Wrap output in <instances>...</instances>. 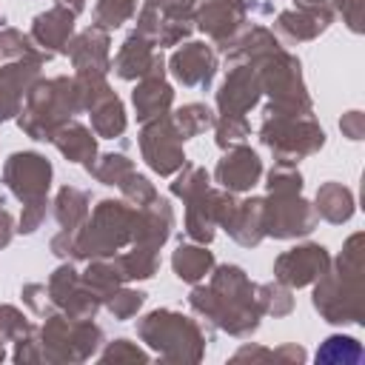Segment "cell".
Segmentation results:
<instances>
[{"label": "cell", "instance_id": "cell-3", "mask_svg": "<svg viewBox=\"0 0 365 365\" xmlns=\"http://www.w3.org/2000/svg\"><path fill=\"white\" fill-rule=\"evenodd\" d=\"M137 208L120 200H100L94 214L74 228V259L114 257L125 242H134Z\"/></svg>", "mask_w": 365, "mask_h": 365}, {"label": "cell", "instance_id": "cell-50", "mask_svg": "<svg viewBox=\"0 0 365 365\" xmlns=\"http://www.w3.org/2000/svg\"><path fill=\"white\" fill-rule=\"evenodd\" d=\"M339 128L345 131L348 140H359V137H362V114H359V111H348V114L339 120Z\"/></svg>", "mask_w": 365, "mask_h": 365}, {"label": "cell", "instance_id": "cell-26", "mask_svg": "<svg viewBox=\"0 0 365 365\" xmlns=\"http://www.w3.org/2000/svg\"><path fill=\"white\" fill-rule=\"evenodd\" d=\"M51 143L57 145V151H60L66 160H71V163H86V168H88V165L94 163V157H97L94 134H91L86 125L74 123V120L63 123V125L54 131Z\"/></svg>", "mask_w": 365, "mask_h": 365}, {"label": "cell", "instance_id": "cell-23", "mask_svg": "<svg viewBox=\"0 0 365 365\" xmlns=\"http://www.w3.org/2000/svg\"><path fill=\"white\" fill-rule=\"evenodd\" d=\"M331 17L334 14L328 6H299L297 11H282L277 17V31L291 43L314 40L317 34H322L328 29Z\"/></svg>", "mask_w": 365, "mask_h": 365}, {"label": "cell", "instance_id": "cell-22", "mask_svg": "<svg viewBox=\"0 0 365 365\" xmlns=\"http://www.w3.org/2000/svg\"><path fill=\"white\" fill-rule=\"evenodd\" d=\"M71 31H74V14L66 11L63 6H54L43 14L34 17L31 23V40L46 48L48 54H66L68 51V40H71Z\"/></svg>", "mask_w": 365, "mask_h": 365}, {"label": "cell", "instance_id": "cell-53", "mask_svg": "<svg viewBox=\"0 0 365 365\" xmlns=\"http://www.w3.org/2000/svg\"><path fill=\"white\" fill-rule=\"evenodd\" d=\"M299 6H325V0H297Z\"/></svg>", "mask_w": 365, "mask_h": 365}, {"label": "cell", "instance_id": "cell-11", "mask_svg": "<svg viewBox=\"0 0 365 365\" xmlns=\"http://www.w3.org/2000/svg\"><path fill=\"white\" fill-rule=\"evenodd\" d=\"M48 297L54 302V308H60L63 314L74 317V319H94L97 308H100V297L83 282V277L71 268V265H60L51 277H48Z\"/></svg>", "mask_w": 365, "mask_h": 365}, {"label": "cell", "instance_id": "cell-21", "mask_svg": "<svg viewBox=\"0 0 365 365\" xmlns=\"http://www.w3.org/2000/svg\"><path fill=\"white\" fill-rule=\"evenodd\" d=\"M171 228H174V211H171L168 200H163L157 194L148 205L137 208V225H134L131 245H145V248L160 251V245L168 240Z\"/></svg>", "mask_w": 365, "mask_h": 365}, {"label": "cell", "instance_id": "cell-7", "mask_svg": "<svg viewBox=\"0 0 365 365\" xmlns=\"http://www.w3.org/2000/svg\"><path fill=\"white\" fill-rule=\"evenodd\" d=\"M103 342V331L91 319H74L68 314H48L40 328V351L48 362L88 359Z\"/></svg>", "mask_w": 365, "mask_h": 365}, {"label": "cell", "instance_id": "cell-38", "mask_svg": "<svg viewBox=\"0 0 365 365\" xmlns=\"http://www.w3.org/2000/svg\"><path fill=\"white\" fill-rule=\"evenodd\" d=\"M268 194H299L302 188V174L297 171V163L277 160L274 168L268 171Z\"/></svg>", "mask_w": 365, "mask_h": 365}, {"label": "cell", "instance_id": "cell-37", "mask_svg": "<svg viewBox=\"0 0 365 365\" xmlns=\"http://www.w3.org/2000/svg\"><path fill=\"white\" fill-rule=\"evenodd\" d=\"M257 302H259L262 314H274V317H285L294 308V297H291L288 285H282L279 279L268 282V285H259L257 288Z\"/></svg>", "mask_w": 365, "mask_h": 365}, {"label": "cell", "instance_id": "cell-9", "mask_svg": "<svg viewBox=\"0 0 365 365\" xmlns=\"http://www.w3.org/2000/svg\"><path fill=\"white\" fill-rule=\"evenodd\" d=\"M140 151H143V160L148 163V168L157 171L160 177H168L185 165L182 137L171 117H157V120L143 123Z\"/></svg>", "mask_w": 365, "mask_h": 365}, {"label": "cell", "instance_id": "cell-44", "mask_svg": "<svg viewBox=\"0 0 365 365\" xmlns=\"http://www.w3.org/2000/svg\"><path fill=\"white\" fill-rule=\"evenodd\" d=\"M151 9L160 11L163 20H177V23H191V11L197 0H145Z\"/></svg>", "mask_w": 365, "mask_h": 365}, {"label": "cell", "instance_id": "cell-29", "mask_svg": "<svg viewBox=\"0 0 365 365\" xmlns=\"http://www.w3.org/2000/svg\"><path fill=\"white\" fill-rule=\"evenodd\" d=\"M171 268L182 282H200L214 268V254L202 245H180L171 257Z\"/></svg>", "mask_w": 365, "mask_h": 365}, {"label": "cell", "instance_id": "cell-13", "mask_svg": "<svg viewBox=\"0 0 365 365\" xmlns=\"http://www.w3.org/2000/svg\"><path fill=\"white\" fill-rule=\"evenodd\" d=\"M262 94L259 71L254 63H231L222 88L217 91V106L222 117H245L248 108L257 106Z\"/></svg>", "mask_w": 365, "mask_h": 365}, {"label": "cell", "instance_id": "cell-42", "mask_svg": "<svg viewBox=\"0 0 365 365\" xmlns=\"http://www.w3.org/2000/svg\"><path fill=\"white\" fill-rule=\"evenodd\" d=\"M214 128H217V145L220 148L240 145L251 131L245 117H220V120H214Z\"/></svg>", "mask_w": 365, "mask_h": 365}, {"label": "cell", "instance_id": "cell-47", "mask_svg": "<svg viewBox=\"0 0 365 365\" xmlns=\"http://www.w3.org/2000/svg\"><path fill=\"white\" fill-rule=\"evenodd\" d=\"M100 359H103V362H120V359H137V362H145L148 356H145L137 345H131L128 339H114V342L103 351Z\"/></svg>", "mask_w": 365, "mask_h": 365}, {"label": "cell", "instance_id": "cell-41", "mask_svg": "<svg viewBox=\"0 0 365 365\" xmlns=\"http://www.w3.org/2000/svg\"><path fill=\"white\" fill-rule=\"evenodd\" d=\"M34 325L11 305H0V339L3 342H17L23 339L26 334H31Z\"/></svg>", "mask_w": 365, "mask_h": 365}, {"label": "cell", "instance_id": "cell-25", "mask_svg": "<svg viewBox=\"0 0 365 365\" xmlns=\"http://www.w3.org/2000/svg\"><path fill=\"white\" fill-rule=\"evenodd\" d=\"M131 100H134V108H137V120L148 123V120H157V117L168 114L174 91L163 77H143L140 86L134 88Z\"/></svg>", "mask_w": 365, "mask_h": 365}, {"label": "cell", "instance_id": "cell-16", "mask_svg": "<svg viewBox=\"0 0 365 365\" xmlns=\"http://www.w3.org/2000/svg\"><path fill=\"white\" fill-rule=\"evenodd\" d=\"M114 74L123 80H134V77H163V54L154 51V43L148 37H143L140 31L128 34L125 43L120 46L114 63H111Z\"/></svg>", "mask_w": 365, "mask_h": 365}, {"label": "cell", "instance_id": "cell-33", "mask_svg": "<svg viewBox=\"0 0 365 365\" xmlns=\"http://www.w3.org/2000/svg\"><path fill=\"white\" fill-rule=\"evenodd\" d=\"M120 271H123V279H148L154 277L160 259H157V251L154 248H145V245H131L128 254H120L114 257Z\"/></svg>", "mask_w": 365, "mask_h": 365}, {"label": "cell", "instance_id": "cell-18", "mask_svg": "<svg viewBox=\"0 0 365 365\" xmlns=\"http://www.w3.org/2000/svg\"><path fill=\"white\" fill-rule=\"evenodd\" d=\"M40 60H14L0 68V120L20 114L23 97L40 80Z\"/></svg>", "mask_w": 365, "mask_h": 365}, {"label": "cell", "instance_id": "cell-28", "mask_svg": "<svg viewBox=\"0 0 365 365\" xmlns=\"http://www.w3.org/2000/svg\"><path fill=\"white\" fill-rule=\"evenodd\" d=\"M314 211H317V217H322L328 222H345L354 214V194L342 182H325L317 191Z\"/></svg>", "mask_w": 365, "mask_h": 365}, {"label": "cell", "instance_id": "cell-1", "mask_svg": "<svg viewBox=\"0 0 365 365\" xmlns=\"http://www.w3.org/2000/svg\"><path fill=\"white\" fill-rule=\"evenodd\" d=\"M188 302L197 314H202L231 336H248L251 331H257L262 317L257 285L240 265H220L211 277V285L194 288Z\"/></svg>", "mask_w": 365, "mask_h": 365}, {"label": "cell", "instance_id": "cell-48", "mask_svg": "<svg viewBox=\"0 0 365 365\" xmlns=\"http://www.w3.org/2000/svg\"><path fill=\"white\" fill-rule=\"evenodd\" d=\"M345 351H359L356 339H351V336H331V339H325V345H322V351L317 356L325 359V362H339V359H345Z\"/></svg>", "mask_w": 365, "mask_h": 365}, {"label": "cell", "instance_id": "cell-14", "mask_svg": "<svg viewBox=\"0 0 365 365\" xmlns=\"http://www.w3.org/2000/svg\"><path fill=\"white\" fill-rule=\"evenodd\" d=\"M328 265H331L328 251L322 245L311 242V245H299V248L279 254L274 262V277L288 288H302V285L319 279L328 271Z\"/></svg>", "mask_w": 365, "mask_h": 365}, {"label": "cell", "instance_id": "cell-17", "mask_svg": "<svg viewBox=\"0 0 365 365\" xmlns=\"http://www.w3.org/2000/svg\"><path fill=\"white\" fill-rule=\"evenodd\" d=\"M77 68L74 77H106V71L111 68L108 60V34L97 26L80 31L74 40H68V51H66Z\"/></svg>", "mask_w": 365, "mask_h": 365}, {"label": "cell", "instance_id": "cell-30", "mask_svg": "<svg viewBox=\"0 0 365 365\" xmlns=\"http://www.w3.org/2000/svg\"><path fill=\"white\" fill-rule=\"evenodd\" d=\"M54 217L63 228H80L88 217V194L74 185H63L54 200Z\"/></svg>", "mask_w": 365, "mask_h": 365}, {"label": "cell", "instance_id": "cell-39", "mask_svg": "<svg viewBox=\"0 0 365 365\" xmlns=\"http://www.w3.org/2000/svg\"><path fill=\"white\" fill-rule=\"evenodd\" d=\"M205 188H208V171L200 168V165H191V163H185V165L180 168L177 180L171 182V194L182 197L185 202L194 200L197 194H202Z\"/></svg>", "mask_w": 365, "mask_h": 365}, {"label": "cell", "instance_id": "cell-34", "mask_svg": "<svg viewBox=\"0 0 365 365\" xmlns=\"http://www.w3.org/2000/svg\"><path fill=\"white\" fill-rule=\"evenodd\" d=\"M171 120H174L180 137L188 140V137H197V134H202L205 128H211L217 117H214V111H211L208 106H202V103H188V106L177 108V114H174Z\"/></svg>", "mask_w": 365, "mask_h": 365}, {"label": "cell", "instance_id": "cell-52", "mask_svg": "<svg viewBox=\"0 0 365 365\" xmlns=\"http://www.w3.org/2000/svg\"><path fill=\"white\" fill-rule=\"evenodd\" d=\"M54 6H63L66 11H71V14L77 17V14L86 9V0H54Z\"/></svg>", "mask_w": 365, "mask_h": 365}, {"label": "cell", "instance_id": "cell-24", "mask_svg": "<svg viewBox=\"0 0 365 365\" xmlns=\"http://www.w3.org/2000/svg\"><path fill=\"white\" fill-rule=\"evenodd\" d=\"M240 245H257L265 237L262 228V197H251L242 202H234L225 225H222Z\"/></svg>", "mask_w": 365, "mask_h": 365}, {"label": "cell", "instance_id": "cell-12", "mask_svg": "<svg viewBox=\"0 0 365 365\" xmlns=\"http://www.w3.org/2000/svg\"><path fill=\"white\" fill-rule=\"evenodd\" d=\"M234 208V197L231 191H214L205 188L202 194H197L194 200H188V211H185V234L197 242H211L214 240V228L225 225L228 214Z\"/></svg>", "mask_w": 365, "mask_h": 365}, {"label": "cell", "instance_id": "cell-51", "mask_svg": "<svg viewBox=\"0 0 365 365\" xmlns=\"http://www.w3.org/2000/svg\"><path fill=\"white\" fill-rule=\"evenodd\" d=\"M11 234H14V220L11 214L3 208V200H0V248H6L11 242Z\"/></svg>", "mask_w": 365, "mask_h": 365}, {"label": "cell", "instance_id": "cell-36", "mask_svg": "<svg viewBox=\"0 0 365 365\" xmlns=\"http://www.w3.org/2000/svg\"><path fill=\"white\" fill-rule=\"evenodd\" d=\"M137 11V0H97L94 6V26L108 31L120 29L125 20H131Z\"/></svg>", "mask_w": 365, "mask_h": 365}, {"label": "cell", "instance_id": "cell-46", "mask_svg": "<svg viewBox=\"0 0 365 365\" xmlns=\"http://www.w3.org/2000/svg\"><path fill=\"white\" fill-rule=\"evenodd\" d=\"M46 211H48V200L40 197V200H31V202H23V214H20V234H31L37 231V225L46 220Z\"/></svg>", "mask_w": 365, "mask_h": 365}, {"label": "cell", "instance_id": "cell-8", "mask_svg": "<svg viewBox=\"0 0 365 365\" xmlns=\"http://www.w3.org/2000/svg\"><path fill=\"white\" fill-rule=\"evenodd\" d=\"M317 220L319 217L314 205H308L299 194H268V200H262L265 237H277V240L302 237L317 228Z\"/></svg>", "mask_w": 365, "mask_h": 365}, {"label": "cell", "instance_id": "cell-31", "mask_svg": "<svg viewBox=\"0 0 365 365\" xmlns=\"http://www.w3.org/2000/svg\"><path fill=\"white\" fill-rule=\"evenodd\" d=\"M83 282L106 302L108 294H114L125 279H123V271L117 265V259H108V257H97L88 262L86 274H83Z\"/></svg>", "mask_w": 365, "mask_h": 365}, {"label": "cell", "instance_id": "cell-15", "mask_svg": "<svg viewBox=\"0 0 365 365\" xmlns=\"http://www.w3.org/2000/svg\"><path fill=\"white\" fill-rule=\"evenodd\" d=\"M245 3L242 0H205L197 9V26L220 43V48L225 51L242 31L245 23Z\"/></svg>", "mask_w": 365, "mask_h": 365}, {"label": "cell", "instance_id": "cell-40", "mask_svg": "<svg viewBox=\"0 0 365 365\" xmlns=\"http://www.w3.org/2000/svg\"><path fill=\"white\" fill-rule=\"evenodd\" d=\"M145 302V294L143 291H131V288H117L114 294L106 297V308L117 317V319H128L134 317Z\"/></svg>", "mask_w": 365, "mask_h": 365}, {"label": "cell", "instance_id": "cell-32", "mask_svg": "<svg viewBox=\"0 0 365 365\" xmlns=\"http://www.w3.org/2000/svg\"><path fill=\"white\" fill-rule=\"evenodd\" d=\"M0 54L3 57H11V60H40L46 63L51 54L46 48H40L31 37H26L23 31L17 29H0Z\"/></svg>", "mask_w": 365, "mask_h": 365}, {"label": "cell", "instance_id": "cell-45", "mask_svg": "<svg viewBox=\"0 0 365 365\" xmlns=\"http://www.w3.org/2000/svg\"><path fill=\"white\" fill-rule=\"evenodd\" d=\"M23 299L29 302V308H31L37 317H48V314L54 311V302H51V297H48V288L40 285V282L23 285Z\"/></svg>", "mask_w": 365, "mask_h": 365}, {"label": "cell", "instance_id": "cell-20", "mask_svg": "<svg viewBox=\"0 0 365 365\" xmlns=\"http://www.w3.org/2000/svg\"><path fill=\"white\" fill-rule=\"evenodd\" d=\"M259 174H262V163L257 157V151H251L248 145H231L228 154L217 163V182L225 188V191H251L257 182H259Z\"/></svg>", "mask_w": 365, "mask_h": 365}, {"label": "cell", "instance_id": "cell-19", "mask_svg": "<svg viewBox=\"0 0 365 365\" xmlns=\"http://www.w3.org/2000/svg\"><path fill=\"white\" fill-rule=\"evenodd\" d=\"M217 71V54L205 43H185L171 54V74L188 88H208Z\"/></svg>", "mask_w": 365, "mask_h": 365}, {"label": "cell", "instance_id": "cell-5", "mask_svg": "<svg viewBox=\"0 0 365 365\" xmlns=\"http://www.w3.org/2000/svg\"><path fill=\"white\" fill-rule=\"evenodd\" d=\"M137 331L168 362H197L205 348L202 328L177 311H151L140 319Z\"/></svg>", "mask_w": 365, "mask_h": 365}, {"label": "cell", "instance_id": "cell-27", "mask_svg": "<svg viewBox=\"0 0 365 365\" xmlns=\"http://www.w3.org/2000/svg\"><path fill=\"white\" fill-rule=\"evenodd\" d=\"M88 111H91V128H94L97 137L111 140V137H120V134L125 131V111H123L120 97H117L111 88H106V91L88 106Z\"/></svg>", "mask_w": 365, "mask_h": 365}, {"label": "cell", "instance_id": "cell-54", "mask_svg": "<svg viewBox=\"0 0 365 365\" xmlns=\"http://www.w3.org/2000/svg\"><path fill=\"white\" fill-rule=\"evenodd\" d=\"M3 356H6V354H3V339H0V359H3Z\"/></svg>", "mask_w": 365, "mask_h": 365}, {"label": "cell", "instance_id": "cell-6", "mask_svg": "<svg viewBox=\"0 0 365 365\" xmlns=\"http://www.w3.org/2000/svg\"><path fill=\"white\" fill-rule=\"evenodd\" d=\"M259 140L285 163H297L299 157H308L322 148L325 131L317 125L311 114H271L265 111V120L259 125Z\"/></svg>", "mask_w": 365, "mask_h": 365}, {"label": "cell", "instance_id": "cell-4", "mask_svg": "<svg viewBox=\"0 0 365 365\" xmlns=\"http://www.w3.org/2000/svg\"><path fill=\"white\" fill-rule=\"evenodd\" d=\"M83 111L77 83L68 77L37 80L26 94V108L20 111V128L31 140H48L54 131L71 120V114Z\"/></svg>", "mask_w": 365, "mask_h": 365}, {"label": "cell", "instance_id": "cell-10", "mask_svg": "<svg viewBox=\"0 0 365 365\" xmlns=\"http://www.w3.org/2000/svg\"><path fill=\"white\" fill-rule=\"evenodd\" d=\"M3 182L20 202L40 200L48 194L51 185V163L34 151H17L6 160Z\"/></svg>", "mask_w": 365, "mask_h": 365}, {"label": "cell", "instance_id": "cell-43", "mask_svg": "<svg viewBox=\"0 0 365 365\" xmlns=\"http://www.w3.org/2000/svg\"><path fill=\"white\" fill-rule=\"evenodd\" d=\"M120 191H123V197H125V202H131L134 208H143V205H148L154 197H157V191H154V185L143 177V174H137V171H131L123 182H120Z\"/></svg>", "mask_w": 365, "mask_h": 365}, {"label": "cell", "instance_id": "cell-35", "mask_svg": "<svg viewBox=\"0 0 365 365\" xmlns=\"http://www.w3.org/2000/svg\"><path fill=\"white\" fill-rule=\"evenodd\" d=\"M131 171H134V163H131L125 154H103L100 160H94V163L88 165V174H91L94 180H100V182H106V185H117V188H120V182H123Z\"/></svg>", "mask_w": 365, "mask_h": 365}, {"label": "cell", "instance_id": "cell-49", "mask_svg": "<svg viewBox=\"0 0 365 365\" xmlns=\"http://www.w3.org/2000/svg\"><path fill=\"white\" fill-rule=\"evenodd\" d=\"M336 11L345 17V23L351 26V31H359V9H362V0H334Z\"/></svg>", "mask_w": 365, "mask_h": 365}, {"label": "cell", "instance_id": "cell-2", "mask_svg": "<svg viewBox=\"0 0 365 365\" xmlns=\"http://www.w3.org/2000/svg\"><path fill=\"white\" fill-rule=\"evenodd\" d=\"M362 234L345 242L334 271L319 277L314 305L328 322H362Z\"/></svg>", "mask_w": 365, "mask_h": 365}]
</instances>
